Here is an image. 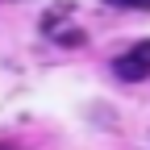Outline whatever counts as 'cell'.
Listing matches in <instances>:
<instances>
[{
	"mask_svg": "<svg viewBox=\"0 0 150 150\" xmlns=\"http://www.w3.org/2000/svg\"><path fill=\"white\" fill-rule=\"evenodd\" d=\"M112 75L125 79V83L146 79V75H150V38H146V42H134L125 54H117V59H112Z\"/></svg>",
	"mask_w": 150,
	"mask_h": 150,
	"instance_id": "cell-1",
	"label": "cell"
},
{
	"mask_svg": "<svg viewBox=\"0 0 150 150\" xmlns=\"http://www.w3.org/2000/svg\"><path fill=\"white\" fill-rule=\"evenodd\" d=\"M108 8H134V13H146L150 8V0H104Z\"/></svg>",
	"mask_w": 150,
	"mask_h": 150,
	"instance_id": "cell-2",
	"label": "cell"
},
{
	"mask_svg": "<svg viewBox=\"0 0 150 150\" xmlns=\"http://www.w3.org/2000/svg\"><path fill=\"white\" fill-rule=\"evenodd\" d=\"M0 150H13V142H0Z\"/></svg>",
	"mask_w": 150,
	"mask_h": 150,
	"instance_id": "cell-3",
	"label": "cell"
}]
</instances>
